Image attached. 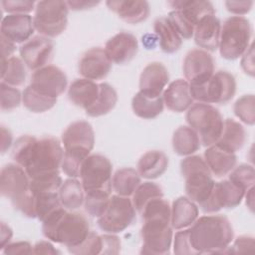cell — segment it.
Instances as JSON below:
<instances>
[{
  "mask_svg": "<svg viewBox=\"0 0 255 255\" xmlns=\"http://www.w3.org/2000/svg\"><path fill=\"white\" fill-rule=\"evenodd\" d=\"M143 241L141 254L164 255L170 252L172 227L170 225L171 207L162 197L150 200L140 212Z\"/></svg>",
  "mask_w": 255,
  "mask_h": 255,
  "instance_id": "6da1fadb",
  "label": "cell"
},
{
  "mask_svg": "<svg viewBox=\"0 0 255 255\" xmlns=\"http://www.w3.org/2000/svg\"><path fill=\"white\" fill-rule=\"evenodd\" d=\"M64 157V149L59 139L35 136L21 150L17 164L22 166L30 179L59 174Z\"/></svg>",
  "mask_w": 255,
  "mask_h": 255,
  "instance_id": "7a4b0ae2",
  "label": "cell"
},
{
  "mask_svg": "<svg viewBox=\"0 0 255 255\" xmlns=\"http://www.w3.org/2000/svg\"><path fill=\"white\" fill-rule=\"evenodd\" d=\"M188 236L195 254L225 253L233 240V228L224 215L197 218L188 228Z\"/></svg>",
  "mask_w": 255,
  "mask_h": 255,
  "instance_id": "3957f363",
  "label": "cell"
},
{
  "mask_svg": "<svg viewBox=\"0 0 255 255\" xmlns=\"http://www.w3.org/2000/svg\"><path fill=\"white\" fill-rule=\"evenodd\" d=\"M44 236L67 248L80 245L90 233V224L85 215L79 212H68L61 207L42 222Z\"/></svg>",
  "mask_w": 255,
  "mask_h": 255,
  "instance_id": "277c9868",
  "label": "cell"
},
{
  "mask_svg": "<svg viewBox=\"0 0 255 255\" xmlns=\"http://www.w3.org/2000/svg\"><path fill=\"white\" fill-rule=\"evenodd\" d=\"M187 197L201 205L210 195L215 181L205 160L199 155H188L180 162Z\"/></svg>",
  "mask_w": 255,
  "mask_h": 255,
  "instance_id": "5b68a950",
  "label": "cell"
},
{
  "mask_svg": "<svg viewBox=\"0 0 255 255\" xmlns=\"http://www.w3.org/2000/svg\"><path fill=\"white\" fill-rule=\"evenodd\" d=\"M186 122L194 129L204 146H210L219 139L224 121L220 112L210 104H193L186 114Z\"/></svg>",
  "mask_w": 255,
  "mask_h": 255,
  "instance_id": "8992f818",
  "label": "cell"
},
{
  "mask_svg": "<svg viewBox=\"0 0 255 255\" xmlns=\"http://www.w3.org/2000/svg\"><path fill=\"white\" fill-rule=\"evenodd\" d=\"M251 25L243 16H232L226 19L220 31L219 52L226 60H236L249 48Z\"/></svg>",
  "mask_w": 255,
  "mask_h": 255,
  "instance_id": "52a82bcc",
  "label": "cell"
},
{
  "mask_svg": "<svg viewBox=\"0 0 255 255\" xmlns=\"http://www.w3.org/2000/svg\"><path fill=\"white\" fill-rule=\"evenodd\" d=\"M69 7L67 1L46 0L36 3L33 17L34 29L47 38L62 34L67 28Z\"/></svg>",
  "mask_w": 255,
  "mask_h": 255,
  "instance_id": "ba28073f",
  "label": "cell"
},
{
  "mask_svg": "<svg viewBox=\"0 0 255 255\" xmlns=\"http://www.w3.org/2000/svg\"><path fill=\"white\" fill-rule=\"evenodd\" d=\"M193 100L204 104H226L235 95L236 81L226 71H218L201 84H189Z\"/></svg>",
  "mask_w": 255,
  "mask_h": 255,
  "instance_id": "9c48e42d",
  "label": "cell"
},
{
  "mask_svg": "<svg viewBox=\"0 0 255 255\" xmlns=\"http://www.w3.org/2000/svg\"><path fill=\"white\" fill-rule=\"evenodd\" d=\"M135 220V208L127 196L113 195L104 213L98 217V226L107 233H120Z\"/></svg>",
  "mask_w": 255,
  "mask_h": 255,
  "instance_id": "30bf717a",
  "label": "cell"
},
{
  "mask_svg": "<svg viewBox=\"0 0 255 255\" xmlns=\"http://www.w3.org/2000/svg\"><path fill=\"white\" fill-rule=\"evenodd\" d=\"M0 191L3 197L9 198L15 209L27 199L31 193L30 178L19 164L8 163L1 169Z\"/></svg>",
  "mask_w": 255,
  "mask_h": 255,
  "instance_id": "8fae6325",
  "label": "cell"
},
{
  "mask_svg": "<svg viewBox=\"0 0 255 255\" xmlns=\"http://www.w3.org/2000/svg\"><path fill=\"white\" fill-rule=\"evenodd\" d=\"M112 171L113 165L108 157L102 154L89 155L82 165L80 174L85 192L112 191Z\"/></svg>",
  "mask_w": 255,
  "mask_h": 255,
  "instance_id": "7c38bea8",
  "label": "cell"
},
{
  "mask_svg": "<svg viewBox=\"0 0 255 255\" xmlns=\"http://www.w3.org/2000/svg\"><path fill=\"white\" fill-rule=\"evenodd\" d=\"M245 192L229 179L215 182L209 197L199 207L207 214L215 213L222 208H234L241 203Z\"/></svg>",
  "mask_w": 255,
  "mask_h": 255,
  "instance_id": "4fadbf2b",
  "label": "cell"
},
{
  "mask_svg": "<svg viewBox=\"0 0 255 255\" xmlns=\"http://www.w3.org/2000/svg\"><path fill=\"white\" fill-rule=\"evenodd\" d=\"M68 79L64 71L53 65L40 68L31 76L30 86L50 98L57 99L61 96L66 91Z\"/></svg>",
  "mask_w": 255,
  "mask_h": 255,
  "instance_id": "5bb4252c",
  "label": "cell"
},
{
  "mask_svg": "<svg viewBox=\"0 0 255 255\" xmlns=\"http://www.w3.org/2000/svg\"><path fill=\"white\" fill-rule=\"evenodd\" d=\"M214 59L205 50L192 49L184 58L183 75L188 84H201L214 74Z\"/></svg>",
  "mask_w": 255,
  "mask_h": 255,
  "instance_id": "9a60e30c",
  "label": "cell"
},
{
  "mask_svg": "<svg viewBox=\"0 0 255 255\" xmlns=\"http://www.w3.org/2000/svg\"><path fill=\"white\" fill-rule=\"evenodd\" d=\"M20 56L30 70H38L47 66L52 60L54 44L50 38L38 35L23 43L19 49Z\"/></svg>",
  "mask_w": 255,
  "mask_h": 255,
  "instance_id": "2e32d148",
  "label": "cell"
},
{
  "mask_svg": "<svg viewBox=\"0 0 255 255\" xmlns=\"http://www.w3.org/2000/svg\"><path fill=\"white\" fill-rule=\"evenodd\" d=\"M65 150L90 154L95 144V133L90 123L77 121L68 126L62 134Z\"/></svg>",
  "mask_w": 255,
  "mask_h": 255,
  "instance_id": "e0dca14e",
  "label": "cell"
},
{
  "mask_svg": "<svg viewBox=\"0 0 255 255\" xmlns=\"http://www.w3.org/2000/svg\"><path fill=\"white\" fill-rule=\"evenodd\" d=\"M112 69V62L105 50L95 47L88 50L79 62V73L88 80L98 81L106 78Z\"/></svg>",
  "mask_w": 255,
  "mask_h": 255,
  "instance_id": "ac0fdd59",
  "label": "cell"
},
{
  "mask_svg": "<svg viewBox=\"0 0 255 255\" xmlns=\"http://www.w3.org/2000/svg\"><path fill=\"white\" fill-rule=\"evenodd\" d=\"M104 50L112 63L124 65L134 58L138 50V44L132 34L121 32L106 43Z\"/></svg>",
  "mask_w": 255,
  "mask_h": 255,
  "instance_id": "d6986e66",
  "label": "cell"
},
{
  "mask_svg": "<svg viewBox=\"0 0 255 255\" xmlns=\"http://www.w3.org/2000/svg\"><path fill=\"white\" fill-rule=\"evenodd\" d=\"M169 81L166 67L159 62L149 63L142 70L139 77V92L150 98L161 97Z\"/></svg>",
  "mask_w": 255,
  "mask_h": 255,
  "instance_id": "ffe728a7",
  "label": "cell"
},
{
  "mask_svg": "<svg viewBox=\"0 0 255 255\" xmlns=\"http://www.w3.org/2000/svg\"><path fill=\"white\" fill-rule=\"evenodd\" d=\"M33 18L29 14H7L1 21V36L16 43H25L34 33Z\"/></svg>",
  "mask_w": 255,
  "mask_h": 255,
  "instance_id": "44dd1931",
  "label": "cell"
},
{
  "mask_svg": "<svg viewBox=\"0 0 255 255\" xmlns=\"http://www.w3.org/2000/svg\"><path fill=\"white\" fill-rule=\"evenodd\" d=\"M221 24L219 19L213 15H206L201 18L194 28L195 44L202 50L213 52L218 49Z\"/></svg>",
  "mask_w": 255,
  "mask_h": 255,
  "instance_id": "7402d4cb",
  "label": "cell"
},
{
  "mask_svg": "<svg viewBox=\"0 0 255 255\" xmlns=\"http://www.w3.org/2000/svg\"><path fill=\"white\" fill-rule=\"evenodd\" d=\"M110 10L129 24L144 21L149 15V4L142 0H110L106 2Z\"/></svg>",
  "mask_w": 255,
  "mask_h": 255,
  "instance_id": "603a6c76",
  "label": "cell"
},
{
  "mask_svg": "<svg viewBox=\"0 0 255 255\" xmlns=\"http://www.w3.org/2000/svg\"><path fill=\"white\" fill-rule=\"evenodd\" d=\"M204 160L212 174L216 177H222L229 174L235 167L237 157L235 152L214 143L204 151Z\"/></svg>",
  "mask_w": 255,
  "mask_h": 255,
  "instance_id": "cb8c5ba5",
  "label": "cell"
},
{
  "mask_svg": "<svg viewBox=\"0 0 255 255\" xmlns=\"http://www.w3.org/2000/svg\"><path fill=\"white\" fill-rule=\"evenodd\" d=\"M162 100L169 111L182 113L188 110L193 105L188 82L182 79L171 82L163 92Z\"/></svg>",
  "mask_w": 255,
  "mask_h": 255,
  "instance_id": "d4e9b609",
  "label": "cell"
},
{
  "mask_svg": "<svg viewBox=\"0 0 255 255\" xmlns=\"http://www.w3.org/2000/svg\"><path fill=\"white\" fill-rule=\"evenodd\" d=\"M99 84L88 79H77L69 87L68 98L77 107L87 110L98 99Z\"/></svg>",
  "mask_w": 255,
  "mask_h": 255,
  "instance_id": "484cf974",
  "label": "cell"
},
{
  "mask_svg": "<svg viewBox=\"0 0 255 255\" xmlns=\"http://www.w3.org/2000/svg\"><path fill=\"white\" fill-rule=\"evenodd\" d=\"M198 218V207L188 197L179 196L174 199L171 206L170 225L172 229L181 230L191 226Z\"/></svg>",
  "mask_w": 255,
  "mask_h": 255,
  "instance_id": "4316f807",
  "label": "cell"
},
{
  "mask_svg": "<svg viewBox=\"0 0 255 255\" xmlns=\"http://www.w3.org/2000/svg\"><path fill=\"white\" fill-rule=\"evenodd\" d=\"M168 166V157L160 150H149L142 154L137 162L138 174L147 179L161 176Z\"/></svg>",
  "mask_w": 255,
  "mask_h": 255,
  "instance_id": "83f0119b",
  "label": "cell"
},
{
  "mask_svg": "<svg viewBox=\"0 0 255 255\" xmlns=\"http://www.w3.org/2000/svg\"><path fill=\"white\" fill-rule=\"evenodd\" d=\"M155 35L158 38L159 46L164 53L172 54L179 50L182 39L172 27L167 17H159L153 23Z\"/></svg>",
  "mask_w": 255,
  "mask_h": 255,
  "instance_id": "f1b7e54d",
  "label": "cell"
},
{
  "mask_svg": "<svg viewBox=\"0 0 255 255\" xmlns=\"http://www.w3.org/2000/svg\"><path fill=\"white\" fill-rule=\"evenodd\" d=\"M167 4L174 10L181 11L194 25L206 15L215 14L214 6L209 1H194V0H173Z\"/></svg>",
  "mask_w": 255,
  "mask_h": 255,
  "instance_id": "f546056e",
  "label": "cell"
},
{
  "mask_svg": "<svg viewBox=\"0 0 255 255\" xmlns=\"http://www.w3.org/2000/svg\"><path fill=\"white\" fill-rule=\"evenodd\" d=\"M245 140L246 132L243 126L232 119H227L224 121L221 135L216 143L230 151L235 152L242 148Z\"/></svg>",
  "mask_w": 255,
  "mask_h": 255,
  "instance_id": "4dcf8cb0",
  "label": "cell"
},
{
  "mask_svg": "<svg viewBox=\"0 0 255 255\" xmlns=\"http://www.w3.org/2000/svg\"><path fill=\"white\" fill-rule=\"evenodd\" d=\"M200 139L190 127H179L172 135V148L178 155L188 156L200 148Z\"/></svg>",
  "mask_w": 255,
  "mask_h": 255,
  "instance_id": "1f68e13d",
  "label": "cell"
},
{
  "mask_svg": "<svg viewBox=\"0 0 255 255\" xmlns=\"http://www.w3.org/2000/svg\"><path fill=\"white\" fill-rule=\"evenodd\" d=\"M82 182H80L76 178H68L66 179L59 191V198L63 207L67 210H76L84 204L85 194Z\"/></svg>",
  "mask_w": 255,
  "mask_h": 255,
  "instance_id": "d6a6232c",
  "label": "cell"
},
{
  "mask_svg": "<svg viewBox=\"0 0 255 255\" xmlns=\"http://www.w3.org/2000/svg\"><path fill=\"white\" fill-rule=\"evenodd\" d=\"M162 97L150 98L138 92L131 100V109L133 114L140 119L151 120L159 116L163 111Z\"/></svg>",
  "mask_w": 255,
  "mask_h": 255,
  "instance_id": "836d02e7",
  "label": "cell"
},
{
  "mask_svg": "<svg viewBox=\"0 0 255 255\" xmlns=\"http://www.w3.org/2000/svg\"><path fill=\"white\" fill-rule=\"evenodd\" d=\"M140 184V175L131 167L118 169L112 179V187L118 195L130 196Z\"/></svg>",
  "mask_w": 255,
  "mask_h": 255,
  "instance_id": "e575fe53",
  "label": "cell"
},
{
  "mask_svg": "<svg viewBox=\"0 0 255 255\" xmlns=\"http://www.w3.org/2000/svg\"><path fill=\"white\" fill-rule=\"evenodd\" d=\"M100 93L97 101L86 111V114L93 118H98L109 114L117 105L118 94L108 83L99 84Z\"/></svg>",
  "mask_w": 255,
  "mask_h": 255,
  "instance_id": "d590c367",
  "label": "cell"
},
{
  "mask_svg": "<svg viewBox=\"0 0 255 255\" xmlns=\"http://www.w3.org/2000/svg\"><path fill=\"white\" fill-rule=\"evenodd\" d=\"M1 80L12 87L22 86L26 81V69L23 60L13 56L6 61H2Z\"/></svg>",
  "mask_w": 255,
  "mask_h": 255,
  "instance_id": "8d00e7d4",
  "label": "cell"
},
{
  "mask_svg": "<svg viewBox=\"0 0 255 255\" xmlns=\"http://www.w3.org/2000/svg\"><path fill=\"white\" fill-rule=\"evenodd\" d=\"M22 103L32 113H44L56 105L57 99L47 97L29 85L22 93Z\"/></svg>",
  "mask_w": 255,
  "mask_h": 255,
  "instance_id": "74e56055",
  "label": "cell"
},
{
  "mask_svg": "<svg viewBox=\"0 0 255 255\" xmlns=\"http://www.w3.org/2000/svg\"><path fill=\"white\" fill-rule=\"evenodd\" d=\"M163 197L161 187L150 181L140 183L132 193V204L137 212H141L143 207L152 199Z\"/></svg>",
  "mask_w": 255,
  "mask_h": 255,
  "instance_id": "f35d334b",
  "label": "cell"
},
{
  "mask_svg": "<svg viewBox=\"0 0 255 255\" xmlns=\"http://www.w3.org/2000/svg\"><path fill=\"white\" fill-rule=\"evenodd\" d=\"M36 194V217L43 222L55 211L63 207L57 192H39Z\"/></svg>",
  "mask_w": 255,
  "mask_h": 255,
  "instance_id": "ab89813d",
  "label": "cell"
},
{
  "mask_svg": "<svg viewBox=\"0 0 255 255\" xmlns=\"http://www.w3.org/2000/svg\"><path fill=\"white\" fill-rule=\"evenodd\" d=\"M111 190H96L85 195V210L93 217H100L106 210L110 201Z\"/></svg>",
  "mask_w": 255,
  "mask_h": 255,
  "instance_id": "60d3db41",
  "label": "cell"
},
{
  "mask_svg": "<svg viewBox=\"0 0 255 255\" xmlns=\"http://www.w3.org/2000/svg\"><path fill=\"white\" fill-rule=\"evenodd\" d=\"M235 116L244 124L253 126L255 123V98L254 95H244L239 98L234 106Z\"/></svg>",
  "mask_w": 255,
  "mask_h": 255,
  "instance_id": "b9f144b4",
  "label": "cell"
},
{
  "mask_svg": "<svg viewBox=\"0 0 255 255\" xmlns=\"http://www.w3.org/2000/svg\"><path fill=\"white\" fill-rule=\"evenodd\" d=\"M89 155L90 154L84 152L65 150L61 165L63 172L71 178L79 177L81 174L82 165Z\"/></svg>",
  "mask_w": 255,
  "mask_h": 255,
  "instance_id": "7bdbcfd3",
  "label": "cell"
},
{
  "mask_svg": "<svg viewBox=\"0 0 255 255\" xmlns=\"http://www.w3.org/2000/svg\"><path fill=\"white\" fill-rule=\"evenodd\" d=\"M228 179L247 191L254 185L255 182L254 167L250 164H240L229 172Z\"/></svg>",
  "mask_w": 255,
  "mask_h": 255,
  "instance_id": "ee69618b",
  "label": "cell"
},
{
  "mask_svg": "<svg viewBox=\"0 0 255 255\" xmlns=\"http://www.w3.org/2000/svg\"><path fill=\"white\" fill-rule=\"evenodd\" d=\"M167 18L181 39H190L193 36L195 25L181 11L173 10Z\"/></svg>",
  "mask_w": 255,
  "mask_h": 255,
  "instance_id": "f6af8a7d",
  "label": "cell"
},
{
  "mask_svg": "<svg viewBox=\"0 0 255 255\" xmlns=\"http://www.w3.org/2000/svg\"><path fill=\"white\" fill-rule=\"evenodd\" d=\"M103 249L102 236L90 231L87 238L78 246L68 248V251L76 255H96L101 254Z\"/></svg>",
  "mask_w": 255,
  "mask_h": 255,
  "instance_id": "bcb514c9",
  "label": "cell"
},
{
  "mask_svg": "<svg viewBox=\"0 0 255 255\" xmlns=\"http://www.w3.org/2000/svg\"><path fill=\"white\" fill-rule=\"evenodd\" d=\"M1 91V111L10 112L18 108L22 102V95L18 89L3 82L0 85Z\"/></svg>",
  "mask_w": 255,
  "mask_h": 255,
  "instance_id": "7dc6e473",
  "label": "cell"
},
{
  "mask_svg": "<svg viewBox=\"0 0 255 255\" xmlns=\"http://www.w3.org/2000/svg\"><path fill=\"white\" fill-rule=\"evenodd\" d=\"M63 179L59 174L45 176L37 179H30V188L35 192H57L59 191Z\"/></svg>",
  "mask_w": 255,
  "mask_h": 255,
  "instance_id": "c3c4849f",
  "label": "cell"
},
{
  "mask_svg": "<svg viewBox=\"0 0 255 255\" xmlns=\"http://www.w3.org/2000/svg\"><path fill=\"white\" fill-rule=\"evenodd\" d=\"M3 10L9 14H28L36 6V2L27 0H3L1 1Z\"/></svg>",
  "mask_w": 255,
  "mask_h": 255,
  "instance_id": "681fc988",
  "label": "cell"
},
{
  "mask_svg": "<svg viewBox=\"0 0 255 255\" xmlns=\"http://www.w3.org/2000/svg\"><path fill=\"white\" fill-rule=\"evenodd\" d=\"M173 252L177 255H195V252L192 249L189 241L188 228H184L183 230L181 229V231L175 233Z\"/></svg>",
  "mask_w": 255,
  "mask_h": 255,
  "instance_id": "f907efd6",
  "label": "cell"
},
{
  "mask_svg": "<svg viewBox=\"0 0 255 255\" xmlns=\"http://www.w3.org/2000/svg\"><path fill=\"white\" fill-rule=\"evenodd\" d=\"M255 247L254 238L249 235H241L237 237L232 246H229L225 253H244L253 251Z\"/></svg>",
  "mask_w": 255,
  "mask_h": 255,
  "instance_id": "816d5d0a",
  "label": "cell"
},
{
  "mask_svg": "<svg viewBox=\"0 0 255 255\" xmlns=\"http://www.w3.org/2000/svg\"><path fill=\"white\" fill-rule=\"evenodd\" d=\"M102 236L103 249L101 254H118L121 250L120 238L113 233L104 234Z\"/></svg>",
  "mask_w": 255,
  "mask_h": 255,
  "instance_id": "f5cc1de1",
  "label": "cell"
},
{
  "mask_svg": "<svg viewBox=\"0 0 255 255\" xmlns=\"http://www.w3.org/2000/svg\"><path fill=\"white\" fill-rule=\"evenodd\" d=\"M4 254H33V247L31 244L27 241H19V242H13L8 243L3 249Z\"/></svg>",
  "mask_w": 255,
  "mask_h": 255,
  "instance_id": "db71d44e",
  "label": "cell"
},
{
  "mask_svg": "<svg viewBox=\"0 0 255 255\" xmlns=\"http://www.w3.org/2000/svg\"><path fill=\"white\" fill-rule=\"evenodd\" d=\"M224 4L230 13L240 16L247 14L251 10L253 1H225Z\"/></svg>",
  "mask_w": 255,
  "mask_h": 255,
  "instance_id": "11a10c76",
  "label": "cell"
},
{
  "mask_svg": "<svg viewBox=\"0 0 255 255\" xmlns=\"http://www.w3.org/2000/svg\"><path fill=\"white\" fill-rule=\"evenodd\" d=\"M241 68L245 74L250 77H254L255 73V65H254V48L253 44H251L248 50L242 55L241 59Z\"/></svg>",
  "mask_w": 255,
  "mask_h": 255,
  "instance_id": "9f6ffc18",
  "label": "cell"
},
{
  "mask_svg": "<svg viewBox=\"0 0 255 255\" xmlns=\"http://www.w3.org/2000/svg\"><path fill=\"white\" fill-rule=\"evenodd\" d=\"M33 254H48V255H54V254H60V251H58L51 242L49 241H39L33 246Z\"/></svg>",
  "mask_w": 255,
  "mask_h": 255,
  "instance_id": "6f0895ef",
  "label": "cell"
},
{
  "mask_svg": "<svg viewBox=\"0 0 255 255\" xmlns=\"http://www.w3.org/2000/svg\"><path fill=\"white\" fill-rule=\"evenodd\" d=\"M1 47H2V61H6L13 57V53L16 50V45L9 39L1 36Z\"/></svg>",
  "mask_w": 255,
  "mask_h": 255,
  "instance_id": "680465c9",
  "label": "cell"
},
{
  "mask_svg": "<svg viewBox=\"0 0 255 255\" xmlns=\"http://www.w3.org/2000/svg\"><path fill=\"white\" fill-rule=\"evenodd\" d=\"M100 4L99 1H86V0H76V1H67V5L69 9L79 11V10H86L93 8Z\"/></svg>",
  "mask_w": 255,
  "mask_h": 255,
  "instance_id": "91938a15",
  "label": "cell"
},
{
  "mask_svg": "<svg viewBox=\"0 0 255 255\" xmlns=\"http://www.w3.org/2000/svg\"><path fill=\"white\" fill-rule=\"evenodd\" d=\"M12 133L5 127H1V151L2 153L6 152L7 149L12 145Z\"/></svg>",
  "mask_w": 255,
  "mask_h": 255,
  "instance_id": "94428289",
  "label": "cell"
},
{
  "mask_svg": "<svg viewBox=\"0 0 255 255\" xmlns=\"http://www.w3.org/2000/svg\"><path fill=\"white\" fill-rule=\"evenodd\" d=\"M12 236H13L12 229L5 222H1V235H0L1 250L10 242Z\"/></svg>",
  "mask_w": 255,
  "mask_h": 255,
  "instance_id": "6125c7cd",
  "label": "cell"
},
{
  "mask_svg": "<svg viewBox=\"0 0 255 255\" xmlns=\"http://www.w3.org/2000/svg\"><path fill=\"white\" fill-rule=\"evenodd\" d=\"M157 36L153 34H146L142 36V44L146 49H153L157 43Z\"/></svg>",
  "mask_w": 255,
  "mask_h": 255,
  "instance_id": "be15d7a7",
  "label": "cell"
},
{
  "mask_svg": "<svg viewBox=\"0 0 255 255\" xmlns=\"http://www.w3.org/2000/svg\"><path fill=\"white\" fill-rule=\"evenodd\" d=\"M246 197V205L250 209L251 212L254 211V186L250 187L246 192L245 195Z\"/></svg>",
  "mask_w": 255,
  "mask_h": 255,
  "instance_id": "e7e4bbea",
  "label": "cell"
}]
</instances>
